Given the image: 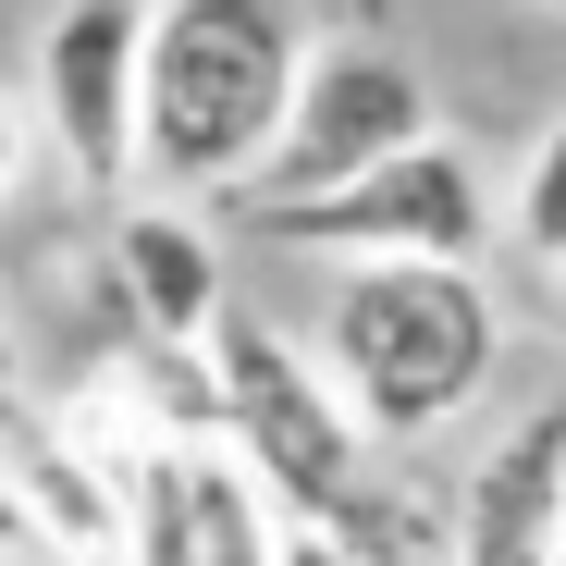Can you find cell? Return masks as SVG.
<instances>
[{"mask_svg": "<svg viewBox=\"0 0 566 566\" xmlns=\"http://www.w3.org/2000/svg\"><path fill=\"white\" fill-rule=\"evenodd\" d=\"M0 443H13V481H25V517H38V554L50 566H112L124 554V481L74 431H25L13 419Z\"/></svg>", "mask_w": 566, "mask_h": 566, "instance_id": "obj_9", "label": "cell"}, {"mask_svg": "<svg viewBox=\"0 0 566 566\" xmlns=\"http://www.w3.org/2000/svg\"><path fill=\"white\" fill-rule=\"evenodd\" d=\"M0 419H13V345H0Z\"/></svg>", "mask_w": 566, "mask_h": 566, "instance_id": "obj_15", "label": "cell"}, {"mask_svg": "<svg viewBox=\"0 0 566 566\" xmlns=\"http://www.w3.org/2000/svg\"><path fill=\"white\" fill-rule=\"evenodd\" d=\"M271 247L296 259H493L505 234V185H481V160H468L455 136H419L395 160H369L345 185H321V198H259L247 210Z\"/></svg>", "mask_w": 566, "mask_h": 566, "instance_id": "obj_4", "label": "cell"}, {"mask_svg": "<svg viewBox=\"0 0 566 566\" xmlns=\"http://www.w3.org/2000/svg\"><path fill=\"white\" fill-rule=\"evenodd\" d=\"M554 566H566V505H554Z\"/></svg>", "mask_w": 566, "mask_h": 566, "instance_id": "obj_16", "label": "cell"}, {"mask_svg": "<svg viewBox=\"0 0 566 566\" xmlns=\"http://www.w3.org/2000/svg\"><path fill=\"white\" fill-rule=\"evenodd\" d=\"M554 505H566V395L505 419L455 481V566H554Z\"/></svg>", "mask_w": 566, "mask_h": 566, "instance_id": "obj_7", "label": "cell"}, {"mask_svg": "<svg viewBox=\"0 0 566 566\" xmlns=\"http://www.w3.org/2000/svg\"><path fill=\"white\" fill-rule=\"evenodd\" d=\"M112 296L136 308L148 345H210L222 333V247L185 198H136L112 210Z\"/></svg>", "mask_w": 566, "mask_h": 566, "instance_id": "obj_8", "label": "cell"}, {"mask_svg": "<svg viewBox=\"0 0 566 566\" xmlns=\"http://www.w3.org/2000/svg\"><path fill=\"white\" fill-rule=\"evenodd\" d=\"M198 455L210 443H172L148 431L136 455H112V481H124V566H198L210 530H198Z\"/></svg>", "mask_w": 566, "mask_h": 566, "instance_id": "obj_10", "label": "cell"}, {"mask_svg": "<svg viewBox=\"0 0 566 566\" xmlns=\"http://www.w3.org/2000/svg\"><path fill=\"white\" fill-rule=\"evenodd\" d=\"M554 308H566V271H554Z\"/></svg>", "mask_w": 566, "mask_h": 566, "instance_id": "obj_18", "label": "cell"}, {"mask_svg": "<svg viewBox=\"0 0 566 566\" xmlns=\"http://www.w3.org/2000/svg\"><path fill=\"white\" fill-rule=\"evenodd\" d=\"M50 160V136H38V99H13V86H0V210L25 198V172Z\"/></svg>", "mask_w": 566, "mask_h": 566, "instance_id": "obj_12", "label": "cell"}, {"mask_svg": "<svg viewBox=\"0 0 566 566\" xmlns=\"http://www.w3.org/2000/svg\"><path fill=\"white\" fill-rule=\"evenodd\" d=\"M210 369H222V455L283 517H333L369 468H382V431L357 419V395L333 382V357H308L296 333H271L259 308H222Z\"/></svg>", "mask_w": 566, "mask_h": 566, "instance_id": "obj_3", "label": "cell"}, {"mask_svg": "<svg viewBox=\"0 0 566 566\" xmlns=\"http://www.w3.org/2000/svg\"><path fill=\"white\" fill-rule=\"evenodd\" d=\"M38 136L86 198H136V112H148V0H62L38 25Z\"/></svg>", "mask_w": 566, "mask_h": 566, "instance_id": "obj_6", "label": "cell"}, {"mask_svg": "<svg viewBox=\"0 0 566 566\" xmlns=\"http://www.w3.org/2000/svg\"><path fill=\"white\" fill-rule=\"evenodd\" d=\"M296 62H308L296 0H148L136 185L148 198H247L296 112Z\"/></svg>", "mask_w": 566, "mask_h": 566, "instance_id": "obj_1", "label": "cell"}, {"mask_svg": "<svg viewBox=\"0 0 566 566\" xmlns=\"http://www.w3.org/2000/svg\"><path fill=\"white\" fill-rule=\"evenodd\" d=\"M271 566H369L333 517H271Z\"/></svg>", "mask_w": 566, "mask_h": 566, "instance_id": "obj_13", "label": "cell"}, {"mask_svg": "<svg viewBox=\"0 0 566 566\" xmlns=\"http://www.w3.org/2000/svg\"><path fill=\"white\" fill-rule=\"evenodd\" d=\"M321 357L382 443H431L505 369V296L481 259H345L321 296Z\"/></svg>", "mask_w": 566, "mask_h": 566, "instance_id": "obj_2", "label": "cell"}, {"mask_svg": "<svg viewBox=\"0 0 566 566\" xmlns=\"http://www.w3.org/2000/svg\"><path fill=\"white\" fill-rule=\"evenodd\" d=\"M0 566H50V554H0Z\"/></svg>", "mask_w": 566, "mask_h": 566, "instance_id": "obj_17", "label": "cell"}, {"mask_svg": "<svg viewBox=\"0 0 566 566\" xmlns=\"http://www.w3.org/2000/svg\"><path fill=\"white\" fill-rule=\"evenodd\" d=\"M0 554H38V517H25V481H13V443H0Z\"/></svg>", "mask_w": 566, "mask_h": 566, "instance_id": "obj_14", "label": "cell"}, {"mask_svg": "<svg viewBox=\"0 0 566 566\" xmlns=\"http://www.w3.org/2000/svg\"><path fill=\"white\" fill-rule=\"evenodd\" d=\"M419 136H443V124H431V74H419L407 50H382V38H308L296 112H283V136H271V160H259V185H247V210H259V198H321V185L395 160V148H419Z\"/></svg>", "mask_w": 566, "mask_h": 566, "instance_id": "obj_5", "label": "cell"}, {"mask_svg": "<svg viewBox=\"0 0 566 566\" xmlns=\"http://www.w3.org/2000/svg\"><path fill=\"white\" fill-rule=\"evenodd\" d=\"M505 234H517L542 271H566V124H542L530 160L505 172Z\"/></svg>", "mask_w": 566, "mask_h": 566, "instance_id": "obj_11", "label": "cell"}]
</instances>
